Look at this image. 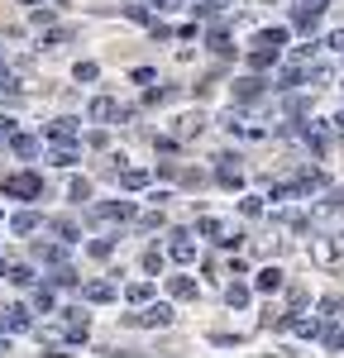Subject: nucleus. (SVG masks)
<instances>
[{
	"label": "nucleus",
	"mask_w": 344,
	"mask_h": 358,
	"mask_svg": "<svg viewBox=\"0 0 344 358\" xmlns=\"http://www.w3.org/2000/svg\"><path fill=\"white\" fill-rule=\"evenodd\" d=\"M168 292H172V301H196V282L192 277H168Z\"/></svg>",
	"instance_id": "19"
},
{
	"label": "nucleus",
	"mask_w": 344,
	"mask_h": 358,
	"mask_svg": "<svg viewBox=\"0 0 344 358\" xmlns=\"http://www.w3.org/2000/svg\"><path fill=\"white\" fill-rule=\"evenodd\" d=\"M320 339H325V349H344V330H330V325H325Z\"/></svg>",
	"instance_id": "42"
},
{
	"label": "nucleus",
	"mask_w": 344,
	"mask_h": 358,
	"mask_svg": "<svg viewBox=\"0 0 344 358\" xmlns=\"http://www.w3.org/2000/svg\"><path fill=\"white\" fill-rule=\"evenodd\" d=\"M53 234L62 239V244H77V239H82V224L77 220H53Z\"/></svg>",
	"instance_id": "29"
},
{
	"label": "nucleus",
	"mask_w": 344,
	"mask_h": 358,
	"mask_svg": "<svg viewBox=\"0 0 344 358\" xmlns=\"http://www.w3.org/2000/svg\"><path fill=\"white\" fill-rule=\"evenodd\" d=\"M86 334H91L86 310H62V339H67V344H86Z\"/></svg>",
	"instance_id": "8"
},
{
	"label": "nucleus",
	"mask_w": 344,
	"mask_h": 358,
	"mask_svg": "<svg viewBox=\"0 0 344 358\" xmlns=\"http://www.w3.org/2000/svg\"><path fill=\"white\" fill-rule=\"evenodd\" d=\"M82 301H86V306L115 301V282H86V287H82Z\"/></svg>",
	"instance_id": "13"
},
{
	"label": "nucleus",
	"mask_w": 344,
	"mask_h": 358,
	"mask_svg": "<svg viewBox=\"0 0 344 358\" xmlns=\"http://www.w3.org/2000/svg\"><path fill=\"white\" fill-rule=\"evenodd\" d=\"M91 253H96V258H110L115 244H110V239H91Z\"/></svg>",
	"instance_id": "44"
},
{
	"label": "nucleus",
	"mask_w": 344,
	"mask_h": 358,
	"mask_svg": "<svg viewBox=\"0 0 344 358\" xmlns=\"http://www.w3.org/2000/svg\"><path fill=\"white\" fill-rule=\"evenodd\" d=\"M196 234H206V239H210V244H234V239H239V234H234V229H229L225 220H215V215H201L196 220Z\"/></svg>",
	"instance_id": "9"
},
{
	"label": "nucleus",
	"mask_w": 344,
	"mask_h": 358,
	"mask_svg": "<svg viewBox=\"0 0 344 358\" xmlns=\"http://www.w3.org/2000/svg\"><path fill=\"white\" fill-rule=\"evenodd\" d=\"M163 263H168V253H158V248L143 253V268H148V273H163Z\"/></svg>",
	"instance_id": "37"
},
{
	"label": "nucleus",
	"mask_w": 344,
	"mask_h": 358,
	"mask_svg": "<svg viewBox=\"0 0 344 358\" xmlns=\"http://www.w3.org/2000/svg\"><path fill=\"white\" fill-rule=\"evenodd\" d=\"M311 263H320V268H340L344 263V239H311Z\"/></svg>",
	"instance_id": "6"
},
{
	"label": "nucleus",
	"mask_w": 344,
	"mask_h": 358,
	"mask_svg": "<svg viewBox=\"0 0 344 358\" xmlns=\"http://www.w3.org/2000/svg\"><path fill=\"white\" fill-rule=\"evenodd\" d=\"M206 129V115H182L177 120V134H201Z\"/></svg>",
	"instance_id": "34"
},
{
	"label": "nucleus",
	"mask_w": 344,
	"mask_h": 358,
	"mask_svg": "<svg viewBox=\"0 0 344 358\" xmlns=\"http://www.w3.org/2000/svg\"><path fill=\"white\" fill-rule=\"evenodd\" d=\"M268 325L292 330V334H301V339H320V334H325V315H311V320H301V315H282V320H268Z\"/></svg>",
	"instance_id": "4"
},
{
	"label": "nucleus",
	"mask_w": 344,
	"mask_h": 358,
	"mask_svg": "<svg viewBox=\"0 0 344 358\" xmlns=\"http://www.w3.org/2000/svg\"><path fill=\"white\" fill-rule=\"evenodd\" d=\"M330 48H340V53H344V29H335V34H330Z\"/></svg>",
	"instance_id": "48"
},
{
	"label": "nucleus",
	"mask_w": 344,
	"mask_h": 358,
	"mask_svg": "<svg viewBox=\"0 0 344 358\" xmlns=\"http://www.w3.org/2000/svg\"><path fill=\"white\" fill-rule=\"evenodd\" d=\"M0 134H5V138L15 134V120H10V115H0Z\"/></svg>",
	"instance_id": "47"
},
{
	"label": "nucleus",
	"mask_w": 344,
	"mask_h": 358,
	"mask_svg": "<svg viewBox=\"0 0 344 358\" xmlns=\"http://www.w3.org/2000/svg\"><path fill=\"white\" fill-rule=\"evenodd\" d=\"M172 96H177V86H148V96H143V101H148V106H168Z\"/></svg>",
	"instance_id": "33"
},
{
	"label": "nucleus",
	"mask_w": 344,
	"mask_h": 358,
	"mask_svg": "<svg viewBox=\"0 0 344 358\" xmlns=\"http://www.w3.org/2000/svg\"><path fill=\"white\" fill-rule=\"evenodd\" d=\"M29 24H34V29H43V24H53V10H34V15H29Z\"/></svg>",
	"instance_id": "45"
},
{
	"label": "nucleus",
	"mask_w": 344,
	"mask_h": 358,
	"mask_svg": "<svg viewBox=\"0 0 344 358\" xmlns=\"http://www.w3.org/2000/svg\"><path fill=\"white\" fill-rule=\"evenodd\" d=\"M258 48H287V29H258Z\"/></svg>",
	"instance_id": "27"
},
{
	"label": "nucleus",
	"mask_w": 344,
	"mask_h": 358,
	"mask_svg": "<svg viewBox=\"0 0 344 358\" xmlns=\"http://www.w3.org/2000/svg\"><path fill=\"white\" fill-rule=\"evenodd\" d=\"M325 310H344V296H330V301H325Z\"/></svg>",
	"instance_id": "49"
},
{
	"label": "nucleus",
	"mask_w": 344,
	"mask_h": 358,
	"mask_svg": "<svg viewBox=\"0 0 344 358\" xmlns=\"http://www.w3.org/2000/svg\"><path fill=\"white\" fill-rule=\"evenodd\" d=\"M5 268H10V263H5V258H0V277H5Z\"/></svg>",
	"instance_id": "54"
},
{
	"label": "nucleus",
	"mask_w": 344,
	"mask_h": 358,
	"mask_svg": "<svg viewBox=\"0 0 344 358\" xmlns=\"http://www.w3.org/2000/svg\"><path fill=\"white\" fill-rule=\"evenodd\" d=\"M0 187H5L10 201H43V177L38 172H10Z\"/></svg>",
	"instance_id": "1"
},
{
	"label": "nucleus",
	"mask_w": 344,
	"mask_h": 358,
	"mask_svg": "<svg viewBox=\"0 0 344 358\" xmlns=\"http://www.w3.org/2000/svg\"><path fill=\"white\" fill-rule=\"evenodd\" d=\"M20 5H43V0H20Z\"/></svg>",
	"instance_id": "53"
},
{
	"label": "nucleus",
	"mask_w": 344,
	"mask_h": 358,
	"mask_svg": "<svg viewBox=\"0 0 344 358\" xmlns=\"http://www.w3.org/2000/svg\"><path fill=\"white\" fill-rule=\"evenodd\" d=\"M282 282H287L282 268H263V273L254 277V287H258V292H282Z\"/></svg>",
	"instance_id": "21"
},
{
	"label": "nucleus",
	"mask_w": 344,
	"mask_h": 358,
	"mask_svg": "<svg viewBox=\"0 0 344 358\" xmlns=\"http://www.w3.org/2000/svg\"><path fill=\"white\" fill-rule=\"evenodd\" d=\"M0 354H10V334H5V339H0Z\"/></svg>",
	"instance_id": "52"
},
{
	"label": "nucleus",
	"mask_w": 344,
	"mask_h": 358,
	"mask_svg": "<svg viewBox=\"0 0 344 358\" xmlns=\"http://www.w3.org/2000/svg\"><path fill=\"white\" fill-rule=\"evenodd\" d=\"M34 330V315H29V306H10L5 315H0V334H24Z\"/></svg>",
	"instance_id": "11"
},
{
	"label": "nucleus",
	"mask_w": 344,
	"mask_h": 358,
	"mask_svg": "<svg viewBox=\"0 0 344 358\" xmlns=\"http://www.w3.org/2000/svg\"><path fill=\"white\" fill-rule=\"evenodd\" d=\"M330 10V0H296V10H292V24L301 29V34H311L320 24V15Z\"/></svg>",
	"instance_id": "5"
},
{
	"label": "nucleus",
	"mask_w": 344,
	"mask_h": 358,
	"mask_svg": "<svg viewBox=\"0 0 344 358\" xmlns=\"http://www.w3.org/2000/svg\"><path fill=\"white\" fill-rule=\"evenodd\" d=\"M206 48H210V53H220V57L234 53V48H229V34H225V29H210V34H206Z\"/></svg>",
	"instance_id": "28"
},
{
	"label": "nucleus",
	"mask_w": 344,
	"mask_h": 358,
	"mask_svg": "<svg viewBox=\"0 0 344 358\" xmlns=\"http://www.w3.org/2000/svg\"><path fill=\"white\" fill-rule=\"evenodd\" d=\"M278 57H282V48H249V67H254V72H273V67H278Z\"/></svg>",
	"instance_id": "14"
},
{
	"label": "nucleus",
	"mask_w": 344,
	"mask_h": 358,
	"mask_svg": "<svg viewBox=\"0 0 344 358\" xmlns=\"http://www.w3.org/2000/svg\"><path fill=\"white\" fill-rule=\"evenodd\" d=\"M72 77H77V82H96V77H101V67H96V62H77V67H72Z\"/></svg>",
	"instance_id": "36"
},
{
	"label": "nucleus",
	"mask_w": 344,
	"mask_h": 358,
	"mask_svg": "<svg viewBox=\"0 0 344 358\" xmlns=\"http://www.w3.org/2000/svg\"><path fill=\"white\" fill-rule=\"evenodd\" d=\"M77 282H82V277L72 273V268H57L53 273V287H77Z\"/></svg>",
	"instance_id": "41"
},
{
	"label": "nucleus",
	"mask_w": 344,
	"mask_h": 358,
	"mask_svg": "<svg viewBox=\"0 0 344 358\" xmlns=\"http://www.w3.org/2000/svg\"><path fill=\"white\" fill-rule=\"evenodd\" d=\"M67 196H72V201H91V182H86V177H72Z\"/></svg>",
	"instance_id": "35"
},
{
	"label": "nucleus",
	"mask_w": 344,
	"mask_h": 358,
	"mask_svg": "<svg viewBox=\"0 0 344 358\" xmlns=\"http://www.w3.org/2000/svg\"><path fill=\"white\" fill-rule=\"evenodd\" d=\"M77 158H82V148H77V143H57V148H53V163L57 167H72Z\"/></svg>",
	"instance_id": "30"
},
{
	"label": "nucleus",
	"mask_w": 344,
	"mask_h": 358,
	"mask_svg": "<svg viewBox=\"0 0 344 358\" xmlns=\"http://www.w3.org/2000/svg\"><path fill=\"white\" fill-rule=\"evenodd\" d=\"M34 258H38V263H48V268H62V258H67V253H62V244H43V239H38V244H34Z\"/></svg>",
	"instance_id": "20"
},
{
	"label": "nucleus",
	"mask_w": 344,
	"mask_h": 358,
	"mask_svg": "<svg viewBox=\"0 0 344 358\" xmlns=\"http://www.w3.org/2000/svg\"><path fill=\"white\" fill-rule=\"evenodd\" d=\"M72 38V29H53V34H43V48H62Z\"/></svg>",
	"instance_id": "39"
},
{
	"label": "nucleus",
	"mask_w": 344,
	"mask_h": 358,
	"mask_svg": "<svg viewBox=\"0 0 344 358\" xmlns=\"http://www.w3.org/2000/svg\"><path fill=\"white\" fill-rule=\"evenodd\" d=\"M292 86H301V67H287L282 77H278V91H292Z\"/></svg>",
	"instance_id": "38"
},
{
	"label": "nucleus",
	"mask_w": 344,
	"mask_h": 358,
	"mask_svg": "<svg viewBox=\"0 0 344 358\" xmlns=\"http://www.w3.org/2000/svg\"><path fill=\"white\" fill-rule=\"evenodd\" d=\"M168 258H172V263H182V268H187V263H192V258H196V239H192V234H187V229H172Z\"/></svg>",
	"instance_id": "10"
},
{
	"label": "nucleus",
	"mask_w": 344,
	"mask_h": 358,
	"mask_svg": "<svg viewBox=\"0 0 344 358\" xmlns=\"http://www.w3.org/2000/svg\"><path fill=\"white\" fill-rule=\"evenodd\" d=\"M196 5H201L196 15H206V20H210V15H215V10H220V0H196Z\"/></svg>",
	"instance_id": "46"
},
{
	"label": "nucleus",
	"mask_w": 344,
	"mask_h": 358,
	"mask_svg": "<svg viewBox=\"0 0 344 358\" xmlns=\"http://www.w3.org/2000/svg\"><path fill=\"white\" fill-rule=\"evenodd\" d=\"M172 320H177V310H172L168 301H153V306L143 301L139 315H129V325H143V330H168Z\"/></svg>",
	"instance_id": "2"
},
{
	"label": "nucleus",
	"mask_w": 344,
	"mask_h": 358,
	"mask_svg": "<svg viewBox=\"0 0 344 358\" xmlns=\"http://www.w3.org/2000/svg\"><path fill=\"white\" fill-rule=\"evenodd\" d=\"M158 5H163V10H177V5H182V0H158Z\"/></svg>",
	"instance_id": "50"
},
{
	"label": "nucleus",
	"mask_w": 344,
	"mask_h": 358,
	"mask_svg": "<svg viewBox=\"0 0 344 358\" xmlns=\"http://www.w3.org/2000/svg\"><path fill=\"white\" fill-rule=\"evenodd\" d=\"M134 220H139L143 229H158V224H163V210H148V215H134Z\"/></svg>",
	"instance_id": "43"
},
{
	"label": "nucleus",
	"mask_w": 344,
	"mask_h": 358,
	"mask_svg": "<svg viewBox=\"0 0 344 358\" xmlns=\"http://www.w3.org/2000/svg\"><path fill=\"white\" fill-rule=\"evenodd\" d=\"M148 182H153V177H148L143 167H124V172H120V187H124V192H148Z\"/></svg>",
	"instance_id": "17"
},
{
	"label": "nucleus",
	"mask_w": 344,
	"mask_h": 358,
	"mask_svg": "<svg viewBox=\"0 0 344 358\" xmlns=\"http://www.w3.org/2000/svg\"><path fill=\"white\" fill-rule=\"evenodd\" d=\"M335 129H340V134H344V110H340V115H335Z\"/></svg>",
	"instance_id": "51"
},
{
	"label": "nucleus",
	"mask_w": 344,
	"mask_h": 358,
	"mask_svg": "<svg viewBox=\"0 0 344 358\" xmlns=\"http://www.w3.org/2000/svg\"><path fill=\"white\" fill-rule=\"evenodd\" d=\"M124 20H134V24H153V5H148V0H129V5H124Z\"/></svg>",
	"instance_id": "24"
},
{
	"label": "nucleus",
	"mask_w": 344,
	"mask_h": 358,
	"mask_svg": "<svg viewBox=\"0 0 344 358\" xmlns=\"http://www.w3.org/2000/svg\"><path fill=\"white\" fill-rule=\"evenodd\" d=\"M86 115H91L96 124H110V120H129V110H120V106H115L110 96H96V101L86 106Z\"/></svg>",
	"instance_id": "12"
},
{
	"label": "nucleus",
	"mask_w": 344,
	"mask_h": 358,
	"mask_svg": "<svg viewBox=\"0 0 344 358\" xmlns=\"http://www.w3.org/2000/svg\"><path fill=\"white\" fill-rule=\"evenodd\" d=\"M20 91H24L20 77H15L10 67H0V101H20Z\"/></svg>",
	"instance_id": "23"
},
{
	"label": "nucleus",
	"mask_w": 344,
	"mask_h": 358,
	"mask_svg": "<svg viewBox=\"0 0 344 358\" xmlns=\"http://www.w3.org/2000/svg\"><path fill=\"white\" fill-rule=\"evenodd\" d=\"M5 282H15V287H34V268H29V263H10V268H5Z\"/></svg>",
	"instance_id": "25"
},
{
	"label": "nucleus",
	"mask_w": 344,
	"mask_h": 358,
	"mask_svg": "<svg viewBox=\"0 0 344 358\" xmlns=\"http://www.w3.org/2000/svg\"><path fill=\"white\" fill-rule=\"evenodd\" d=\"M239 210H244L249 220H254V215H263V196H244V201H239Z\"/></svg>",
	"instance_id": "40"
},
{
	"label": "nucleus",
	"mask_w": 344,
	"mask_h": 358,
	"mask_svg": "<svg viewBox=\"0 0 344 358\" xmlns=\"http://www.w3.org/2000/svg\"><path fill=\"white\" fill-rule=\"evenodd\" d=\"M48 138H53V143H77L82 129H77V120H53V124H48Z\"/></svg>",
	"instance_id": "16"
},
{
	"label": "nucleus",
	"mask_w": 344,
	"mask_h": 358,
	"mask_svg": "<svg viewBox=\"0 0 344 358\" xmlns=\"http://www.w3.org/2000/svg\"><path fill=\"white\" fill-rule=\"evenodd\" d=\"M215 182L229 187V192H239V187H244V167H239L234 153H220V158H215Z\"/></svg>",
	"instance_id": "7"
},
{
	"label": "nucleus",
	"mask_w": 344,
	"mask_h": 358,
	"mask_svg": "<svg viewBox=\"0 0 344 358\" xmlns=\"http://www.w3.org/2000/svg\"><path fill=\"white\" fill-rule=\"evenodd\" d=\"M229 91H234V101H239V106H249V101H258V96H263V82H258V77H239Z\"/></svg>",
	"instance_id": "15"
},
{
	"label": "nucleus",
	"mask_w": 344,
	"mask_h": 358,
	"mask_svg": "<svg viewBox=\"0 0 344 358\" xmlns=\"http://www.w3.org/2000/svg\"><path fill=\"white\" fill-rule=\"evenodd\" d=\"M34 306H38L43 315H53V310H57V296H53V287H38V292H34Z\"/></svg>",
	"instance_id": "32"
},
{
	"label": "nucleus",
	"mask_w": 344,
	"mask_h": 358,
	"mask_svg": "<svg viewBox=\"0 0 344 358\" xmlns=\"http://www.w3.org/2000/svg\"><path fill=\"white\" fill-rule=\"evenodd\" d=\"M148 296H153V282H129L124 287V301H134V306H143Z\"/></svg>",
	"instance_id": "31"
},
{
	"label": "nucleus",
	"mask_w": 344,
	"mask_h": 358,
	"mask_svg": "<svg viewBox=\"0 0 344 358\" xmlns=\"http://www.w3.org/2000/svg\"><path fill=\"white\" fill-rule=\"evenodd\" d=\"M340 201H344V187H340Z\"/></svg>",
	"instance_id": "55"
},
{
	"label": "nucleus",
	"mask_w": 344,
	"mask_h": 358,
	"mask_svg": "<svg viewBox=\"0 0 344 358\" xmlns=\"http://www.w3.org/2000/svg\"><path fill=\"white\" fill-rule=\"evenodd\" d=\"M10 148H15V158H38V138H34V134H20V129L10 134Z\"/></svg>",
	"instance_id": "18"
},
{
	"label": "nucleus",
	"mask_w": 344,
	"mask_h": 358,
	"mask_svg": "<svg viewBox=\"0 0 344 358\" xmlns=\"http://www.w3.org/2000/svg\"><path fill=\"white\" fill-rule=\"evenodd\" d=\"M139 215V206L134 201H101V206H91V220H101V224H110V220H134Z\"/></svg>",
	"instance_id": "3"
},
{
	"label": "nucleus",
	"mask_w": 344,
	"mask_h": 358,
	"mask_svg": "<svg viewBox=\"0 0 344 358\" xmlns=\"http://www.w3.org/2000/svg\"><path fill=\"white\" fill-rule=\"evenodd\" d=\"M38 215H34V210H20V215H15V220H10V234H34V229H38Z\"/></svg>",
	"instance_id": "26"
},
{
	"label": "nucleus",
	"mask_w": 344,
	"mask_h": 358,
	"mask_svg": "<svg viewBox=\"0 0 344 358\" xmlns=\"http://www.w3.org/2000/svg\"><path fill=\"white\" fill-rule=\"evenodd\" d=\"M249 296H254V292H249L244 282H229V287H225V306H229V310H244Z\"/></svg>",
	"instance_id": "22"
}]
</instances>
